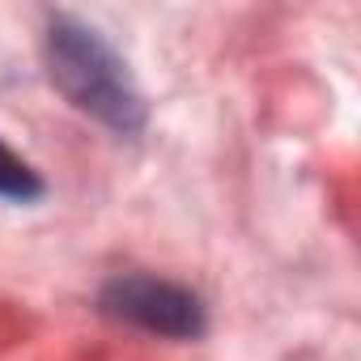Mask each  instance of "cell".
Segmentation results:
<instances>
[{"label": "cell", "mask_w": 361, "mask_h": 361, "mask_svg": "<svg viewBox=\"0 0 361 361\" xmlns=\"http://www.w3.org/2000/svg\"><path fill=\"white\" fill-rule=\"evenodd\" d=\"M43 60L51 85L90 119L111 128L115 136H140L149 123L145 94L128 68V60L81 18L56 13L43 35Z\"/></svg>", "instance_id": "obj_1"}, {"label": "cell", "mask_w": 361, "mask_h": 361, "mask_svg": "<svg viewBox=\"0 0 361 361\" xmlns=\"http://www.w3.org/2000/svg\"><path fill=\"white\" fill-rule=\"evenodd\" d=\"M98 306L119 323H132L140 331L170 336V340H196L209 327L204 302L192 289L174 285V281H161V276H149V272L111 276L102 285V293H98Z\"/></svg>", "instance_id": "obj_2"}, {"label": "cell", "mask_w": 361, "mask_h": 361, "mask_svg": "<svg viewBox=\"0 0 361 361\" xmlns=\"http://www.w3.org/2000/svg\"><path fill=\"white\" fill-rule=\"evenodd\" d=\"M43 178L30 161H22L5 140H0V200H9V204H35L43 196Z\"/></svg>", "instance_id": "obj_3"}]
</instances>
